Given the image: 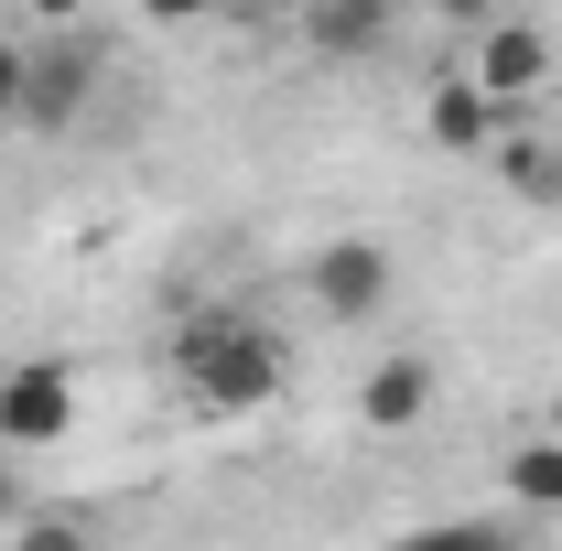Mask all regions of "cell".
Wrapping results in <instances>:
<instances>
[{
    "label": "cell",
    "instance_id": "cell-1",
    "mask_svg": "<svg viewBox=\"0 0 562 551\" xmlns=\"http://www.w3.org/2000/svg\"><path fill=\"white\" fill-rule=\"evenodd\" d=\"M173 379H184L195 412L238 421V412H260V401L292 390V346L271 325H249V314H206V325H184V346H173Z\"/></svg>",
    "mask_w": 562,
    "mask_h": 551
},
{
    "label": "cell",
    "instance_id": "cell-2",
    "mask_svg": "<svg viewBox=\"0 0 562 551\" xmlns=\"http://www.w3.org/2000/svg\"><path fill=\"white\" fill-rule=\"evenodd\" d=\"M87 109H98V44H87V33H44V44H22V131H33V140H66Z\"/></svg>",
    "mask_w": 562,
    "mask_h": 551
},
{
    "label": "cell",
    "instance_id": "cell-3",
    "mask_svg": "<svg viewBox=\"0 0 562 551\" xmlns=\"http://www.w3.org/2000/svg\"><path fill=\"white\" fill-rule=\"evenodd\" d=\"M390 292H401V271H390L379 238H325V249L303 260V303H314L325 325H379Z\"/></svg>",
    "mask_w": 562,
    "mask_h": 551
},
{
    "label": "cell",
    "instance_id": "cell-4",
    "mask_svg": "<svg viewBox=\"0 0 562 551\" xmlns=\"http://www.w3.org/2000/svg\"><path fill=\"white\" fill-rule=\"evenodd\" d=\"M76 432V368L66 357H11L0 368V454H44Z\"/></svg>",
    "mask_w": 562,
    "mask_h": 551
},
{
    "label": "cell",
    "instance_id": "cell-5",
    "mask_svg": "<svg viewBox=\"0 0 562 551\" xmlns=\"http://www.w3.org/2000/svg\"><path fill=\"white\" fill-rule=\"evenodd\" d=\"M465 76L487 87L497 109H519V98H541V87H552V33L508 11V22H487V33H476V55H465Z\"/></svg>",
    "mask_w": 562,
    "mask_h": 551
},
{
    "label": "cell",
    "instance_id": "cell-6",
    "mask_svg": "<svg viewBox=\"0 0 562 551\" xmlns=\"http://www.w3.org/2000/svg\"><path fill=\"white\" fill-rule=\"evenodd\" d=\"M401 44V0H303V55L314 66H368Z\"/></svg>",
    "mask_w": 562,
    "mask_h": 551
},
{
    "label": "cell",
    "instance_id": "cell-7",
    "mask_svg": "<svg viewBox=\"0 0 562 551\" xmlns=\"http://www.w3.org/2000/svg\"><path fill=\"white\" fill-rule=\"evenodd\" d=\"M422 131H432V151H454V162H465V151H497V140H508V109H497L476 76H443V87H432V109H422Z\"/></svg>",
    "mask_w": 562,
    "mask_h": 551
},
{
    "label": "cell",
    "instance_id": "cell-8",
    "mask_svg": "<svg viewBox=\"0 0 562 551\" xmlns=\"http://www.w3.org/2000/svg\"><path fill=\"white\" fill-rule=\"evenodd\" d=\"M432 390H443V379H432V357L401 346V357H379V368L357 379V421H368V432H412V421L432 412Z\"/></svg>",
    "mask_w": 562,
    "mask_h": 551
},
{
    "label": "cell",
    "instance_id": "cell-9",
    "mask_svg": "<svg viewBox=\"0 0 562 551\" xmlns=\"http://www.w3.org/2000/svg\"><path fill=\"white\" fill-rule=\"evenodd\" d=\"M497 162V184L519 195V206H541V216H562V140H530V131H508L487 151Z\"/></svg>",
    "mask_w": 562,
    "mask_h": 551
},
{
    "label": "cell",
    "instance_id": "cell-10",
    "mask_svg": "<svg viewBox=\"0 0 562 551\" xmlns=\"http://www.w3.org/2000/svg\"><path fill=\"white\" fill-rule=\"evenodd\" d=\"M508 497L552 519V508H562V443H519V454H508Z\"/></svg>",
    "mask_w": 562,
    "mask_h": 551
},
{
    "label": "cell",
    "instance_id": "cell-11",
    "mask_svg": "<svg viewBox=\"0 0 562 551\" xmlns=\"http://www.w3.org/2000/svg\"><path fill=\"white\" fill-rule=\"evenodd\" d=\"M390 551H519V519H443V530H412Z\"/></svg>",
    "mask_w": 562,
    "mask_h": 551
},
{
    "label": "cell",
    "instance_id": "cell-12",
    "mask_svg": "<svg viewBox=\"0 0 562 551\" xmlns=\"http://www.w3.org/2000/svg\"><path fill=\"white\" fill-rule=\"evenodd\" d=\"M0 551H98V530H87V519H66V508H33Z\"/></svg>",
    "mask_w": 562,
    "mask_h": 551
},
{
    "label": "cell",
    "instance_id": "cell-13",
    "mask_svg": "<svg viewBox=\"0 0 562 551\" xmlns=\"http://www.w3.org/2000/svg\"><path fill=\"white\" fill-rule=\"evenodd\" d=\"M432 22H454V33H487V22H508V0H432Z\"/></svg>",
    "mask_w": 562,
    "mask_h": 551
},
{
    "label": "cell",
    "instance_id": "cell-14",
    "mask_svg": "<svg viewBox=\"0 0 562 551\" xmlns=\"http://www.w3.org/2000/svg\"><path fill=\"white\" fill-rule=\"evenodd\" d=\"M0 131H22V44L0 33Z\"/></svg>",
    "mask_w": 562,
    "mask_h": 551
},
{
    "label": "cell",
    "instance_id": "cell-15",
    "mask_svg": "<svg viewBox=\"0 0 562 551\" xmlns=\"http://www.w3.org/2000/svg\"><path fill=\"white\" fill-rule=\"evenodd\" d=\"M33 519V497H22V454H0V530H22Z\"/></svg>",
    "mask_w": 562,
    "mask_h": 551
},
{
    "label": "cell",
    "instance_id": "cell-16",
    "mask_svg": "<svg viewBox=\"0 0 562 551\" xmlns=\"http://www.w3.org/2000/svg\"><path fill=\"white\" fill-rule=\"evenodd\" d=\"M87 11H98V0H22V22H44V33H76Z\"/></svg>",
    "mask_w": 562,
    "mask_h": 551
},
{
    "label": "cell",
    "instance_id": "cell-17",
    "mask_svg": "<svg viewBox=\"0 0 562 551\" xmlns=\"http://www.w3.org/2000/svg\"><path fill=\"white\" fill-rule=\"evenodd\" d=\"M140 11H151V22H206L216 0H140Z\"/></svg>",
    "mask_w": 562,
    "mask_h": 551
}]
</instances>
